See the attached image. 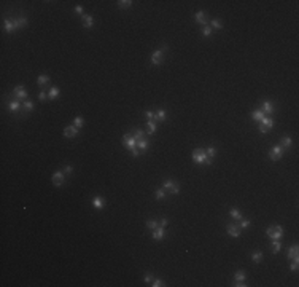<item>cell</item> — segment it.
Wrapping results in <instances>:
<instances>
[{
    "label": "cell",
    "instance_id": "cell-43",
    "mask_svg": "<svg viewBox=\"0 0 299 287\" xmlns=\"http://www.w3.org/2000/svg\"><path fill=\"white\" fill-rule=\"evenodd\" d=\"M145 117H146V118H148V121H150V120H153V118L156 117V113H153V112H150V110H146V112H145Z\"/></svg>",
    "mask_w": 299,
    "mask_h": 287
},
{
    "label": "cell",
    "instance_id": "cell-21",
    "mask_svg": "<svg viewBox=\"0 0 299 287\" xmlns=\"http://www.w3.org/2000/svg\"><path fill=\"white\" fill-rule=\"evenodd\" d=\"M8 109H10V112H18V110L21 109L19 101H11V102H8Z\"/></svg>",
    "mask_w": 299,
    "mask_h": 287
},
{
    "label": "cell",
    "instance_id": "cell-41",
    "mask_svg": "<svg viewBox=\"0 0 299 287\" xmlns=\"http://www.w3.org/2000/svg\"><path fill=\"white\" fill-rule=\"evenodd\" d=\"M202 34H204V37H209V35L212 34V27L205 26V27H204V30H202Z\"/></svg>",
    "mask_w": 299,
    "mask_h": 287
},
{
    "label": "cell",
    "instance_id": "cell-30",
    "mask_svg": "<svg viewBox=\"0 0 299 287\" xmlns=\"http://www.w3.org/2000/svg\"><path fill=\"white\" fill-rule=\"evenodd\" d=\"M83 124H84V121H83V118H81V117H75V118H73V126H75V128L80 129Z\"/></svg>",
    "mask_w": 299,
    "mask_h": 287
},
{
    "label": "cell",
    "instance_id": "cell-39",
    "mask_svg": "<svg viewBox=\"0 0 299 287\" xmlns=\"http://www.w3.org/2000/svg\"><path fill=\"white\" fill-rule=\"evenodd\" d=\"M282 144H283V147H291L293 141H291V137H283L282 139Z\"/></svg>",
    "mask_w": 299,
    "mask_h": 287
},
{
    "label": "cell",
    "instance_id": "cell-35",
    "mask_svg": "<svg viewBox=\"0 0 299 287\" xmlns=\"http://www.w3.org/2000/svg\"><path fill=\"white\" fill-rule=\"evenodd\" d=\"M143 136H145V134H143L142 129H135V132H134V139H135V141H142Z\"/></svg>",
    "mask_w": 299,
    "mask_h": 287
},
{
    "label": "cell",
    "instance_id": "cell-45",
    "mask_svg": "<svg viewBox=\"0 0 299 287\" xmlns=\"http://www.w3.org/2000/svg\"><path fill=\"white\" fill-rule=\"evenodd\" d=\"M72 171H73V168H72V166H65V168H64V174H72Z\"/></svg>",
    "mask_w": 299,
    "mask_h": 287
},
{
    "label": "cell",
    "instance_id": "cell-31",
    "mask_svg": "<svg viewBox=\"0 0 299 287\" xmlns=\"http://www.w3.org/2000/svg\"><path fill=\"white\" fill-rule=\"evenodd\" d=\"M131 5H132L131 0H119V2H118V7L119 8H129Z\"/></svg>",
    "mask_w": 299,
    "mask_h": 287
},
{
    "label": "cell",
    "instance_id": "cell-7",
    "mask_svg": "<svg viewBox=\"0 0 299 287\" xmlns=\"http://www.w3.org/2000/svg\"><path fill=\"white\" fill-rule=\"evenodd\" d=\"M162 61H164V51L162 50H158V51H154L153 54H151V62H153L154 66L162 64Z\"/></svg>",
    "mask_w": 299,
    "mask_h": 287
},
{
    "label": "cell",
    "instance_id": "cell-49",
    "mask_svg": "<svg viewBox=\"0 0 299 287\" xmlns=\"http://www.w3.org/2000/svg\"><path fill=\"white\" fill-rule=\"evenodd\" d=\"M161 226H162V228H164V226L165 225H167V219H162V220H161V223H159Z\"/></svg>",
    "mask_w": 299,
    "mask_h": 287
},
{
    "label": "cell",
    "instance_id": "cell-48",
    "mask_svg": "<svg viewBox=\"0 0 299 287\" xmlns=\"http://www.w3.org/2000/svg\"><path fill=\"white\" fill-rule=\"evenodd\" d=\"M75 11L78 13V15H81V16H83V8H81V7H75Z\"/></svg>",
    "mask_w": 299,
    "mask_h": 287
},
{
    "label": "cell",
    "instance_id": "cell-2",
    "mask_svg": "<svg viewBox=\"0 0 299 287\" xmlns=\"http://www.w3.org/2000/svg\"><path fill=\"white\" fill-rule=\"evenodd\" d=\"M266 233H267V236H269V238H272V239H280L283 236V228L280 225L269 226V228L266 230Z\"/></svg>",
    "mask_w": 299,
    "mask_h": 287
},
{
    "label": "cell",
    "instance_id": "cell-29",
    "mask_svg": "<svg viewBox=\"0 0 299 287\" xmlns=\"http://www.w3.org/2000/svg\"><path fill=\"white\" fill-rule=\"evenodd\" d=\"M234 279L239 281V282H243V281H245V273H243L242 270H239V271L236 273V276H234Z\"/></svg>",
    "mask_w": 299,
    "mask_h": 287
},
{
    "label": "cell",
    "instance_id": "cell-26",
    "mask_svg": "<svg viewBox=\"0 0 299 287\" xmlns=\"http://www.w3.org/2000/svg\"><path fill=\"white\" fill-rule=\"evenodd\" d=\"M251 258H253V262H255V263H259L261 260H263V252L256 251L255 254H251Z\"/></svg>",
    "mask_w": 299,
    "mask_h": 287
},
{
    "label": "cell",
    "instance_id": "cell-27",
    "mask_svg": "<svg viewBox=\"0 0 299 287\" xmlns=\"http://www.w3.org/2000/svg\"><path fill=\"white\" fill-rule=\"evenodd\" d=\"M229 214H231L232 219H236V220H242V214H240V211H237V209H231V211H229Z\"/></svg>",
    "mask_w": 299,
    "mask_h": 287
},
{
    "label": "cell",
    "instance_id": "cell-42",
    "mask_svg": "<svg viewBox=\"0 0 299 287\" xmlns=\"http://www.w3.org/2000/svg\"><path fill=\"white\" fill-rule=\"evenodd\" d=\"M38 99L41 101V102H43V101H46V91H45V90H41V91H40V94H38Z\"/></svg>",
    "mask_w": 299,
    "mask_h": 287
},
{
    "label": "cell",
    "instance_id": "cell-34",
    "mask_svg": "<svg viewBox=\"0 0 299 287\" xmlns=\"http://www.w3.org/2000/svg\"><path fill=\"white\" fill-rule=\"evenodd\" d=\"M22 109H24L26 112H30V110H34V104H32L30 101H26V102L22 104Z\"/></svg>",
    "mask_w": 299,
    "mask_h": 287
},
{
    "label": "cell",
    "instance_id": "cell-22",
    "mask_svg": "<svg viewBox=\"0 0 299 287\" xmlns=\"http://www.w3.org/2000/svg\"><path fill=\"white\" fill-rule=\"evenodd\" d=\"M37 83H38L40 86H46L49 83V77L48 75H40L38 78H37Z\"/></svg>",
    "mask_w": 299,
    "mask_h": 287
},
{
    "label": "cell",
    "instance_id": "cell-36",
    "mask_svg": "<svg viewBox=\"0 0 299 287\" xmlns=\"http://www.w3.org/2000/svg\"><path fill=\"white\" fill-rule=\"evenodd\" d=\"M212 29H223V24H221V21H218V19H213L212 21Z\"/></svg>",
    "mask_w": 299,
    "mask_h": 287
},
{
    "label": "cell",
    "instance_id": "cell-1",
    "mask_svg": "<svg viewBox=\"0 0 299 287\" xmlns=\"http://www.w3.org/2000/svg\"><path fill=\"white\" fill-rule=\"evenodd\" d=\"M123 144H124L126 149H129L132 152V155H134V156H139L140 155L139 149H137V141L134 139V136H124L123 137Z\"/></svg>",
    "mask_w": 299,
    "mask_h": 287
},
{
    "label": "cell",
    "instance_id": "cell-33",
    "mask_svg": "<svg viewBox=\"0 0 299 287\" xmlns=\"http://www.w3.org/2000/svg\"><path fill=\"white\" fill-rule=\"evenodd\" d=\"M205 153H207V156H209V158L213 160V156L217 155V149H215V147H209V149L205 150Z\"/></svg>",
    "mask_w": 299,
    "mask_h": 287
},
{
    "label": "cell",
    "instance_id": "cell-28",
    "mask_svg": "<svg viewBox=\"0 0 299 287\" xmlns=\"http://www.w3.org/2000/svg\"><path fill=\"white\" fill-rule=\"evenodd\" d=\"M280 249H282V244H280V241H278V239H274V243H272V252L277 254V252H280Z\"/></svg>",
    "mask_w": 299,
    "mask_h": 287
},
{
    "label": "cell",
    "instance_id": "cell-23",
    "mask_svg": "<svg viewBox=\"0 0 299 287\" xmlns=\"http://www.w3.org/2000/svg\"><path fill=\"white\" fill-rule=\"evenodd\" d=\"M264 117H266V115L261 112V110H255V112L251 113V118L255 120V121H261V120H263Z\"/></svg>",
    "mask_w": 299,
    "mask_h": 287
},
{
    "label": "cell",
    "instance_id": "cell-6",
    "mask_svg": "<svg viewBox=\"0 0 299 287\" xmlns=\"http://www.w3.org/2000/svg\"><path fill=\"white\" fill-rule=\"evenodd\" d=\"M282 155H283V147H280V145L274 147V149L269 152V158H270V161H277V160H280V158H282Z\"/></svg>",
    "mask_w": 299,
    "mask_h": 287
},
{
    "label": "cell",
    "instance_id": "cell-8",
    "mask_svg": "<svg viewBox=\"0 0 299 287\" xmlns=\"http://www.w3.org/2000/svg\"><path fill=\"white\" fill-rule=\"evenodd\" d=\"M13 94H15L16 101H21V99H26L27 98V91L24 86H16L15 91H13Z\"/></svg>",
    "mask_w": 299,
    "mask_h": 287
},
{
    "label": "cell",
    "instance_id": "cell-15",
    "mask_svg": "<svg viewBox=\"0 0 299 287\" xmlns=\"http://www.w3.org/2000/svg\"><path fill=\"white\" fill-rule=\"evenodd\" d=\"M93 206L96 207V209H104V206H105V201H104V198H100V196H96L94 200H93Z\"/></svg>",
    "mask_w": 299,
    "mask_h": 287
},
{
    "label": "cell",
    "instance_id": "cell-32",
    "mask_svg": "<svg viewBox=\"0 0 299 287\" xmlns=\"http://www.w3.org/2000/svg\"><path fill=\"white\" fill-rule=\"evenodd\" d=\"M156 200H164L165 198V190L164 188H159V190H156Z\"/></svg>",
    "mask_w": 299,
    "mask_h": 287
},
{
    "label": "cell",
    "instance_id": "cell-20",
    "mask_svg": "<svg viewBox=\"0 0 299 287\" xmlns=\"http://www.w3.org/2000/svg\"><path fill=\"white\" fill-rule=\"evenodd\" d=\"M61 94V91H59V88H56V86H53L51 90L48 91V99H56L57 96Z\"/></svg>",
    "mask_w": 299,
    "mask_h": 287
},
{
    "label": "cell",
    "instance_id": "cell-12",
    "mask_svg": "<svg viewBox=\"0 0 299 287\" xmlns=\"http://www.w3.org/2000/svg\"><path fill=\"white\" fill-rule=\"evenodd\" d=\"M81 21H83V26H84L86 29H91V27H93V24H94L93 16H89V15H83V16H81Z\"/></svg>",
    "mask_w": 299,
    "mask_h": 287
},
{
    "label": "cell",
    "instance_id": "cell-46",
    "mask_svg": "<svg viewBox=\"0 0 299 287\" xmlns=\"http://www.w3.org/2000/svg\"><path fill=\"white\" fill-rule=\"evenodd\" d=\"M289 268H291V271H298V260H294V262L291 263V266H289Z\"/></svg>",
    "mask_w": 299,
    "mask_h": 287
},
{
    "label": "cell",
    "instance_id": "cell-40",
    "mask_svg": "<svg viewBox=\"0 0 299 287\" xmlns=\"http://www.w3.org/2000/svg\"><path fill=\"white\" fill-rule=\"evenodd\" d=\"M151 286L153 287H161V286H165V284H164V281H161V279H153Z\"/></svg>",
    "mask_w": 299,
    "mask_h": 287
},
{
    "label": "cell",
    "instance_id": "cell-24",
    "mask_svg": "<svg viewBox=\"0 0 299 287\" xmlns=\"http://www.w3.org/2000/svg\"><path fill=\"white\" fill-rule=\"evenodd\" d=\"M3 24H5V30H7V32H15V30H16L15 22H13V21L5 19V21H3Z\"/></svg>",
    "mask_w": 299,
    "mask_h": 287
},
{
    "label": "cell",
    "instance_id": "cell-16",
    "mask_svg": "<svg viewBox=\"0 0 299 287\" xmlns=\"http://www.w3.org/2000/svg\"><path fill=\"white\" fill-rule=\"evenodd\" d=\"M263 113H267V115H270V113H274V107H272V104L269 102V101H264L263 102V110H261Z\"/></svg>",
    "mask_w": 299,
    "mask_h": 287
},
{
    "label": "cell",
    "instance_id": "cell-17",
    "mask_svg": "<svg viewBox=\"0 0 299 287\" xmlns=\"http://www.w3.org/2000/svg\"><path fill=\"white\" fill-rule=\"evenodd\" d=\"M13 22H15V27H16V29H22V27L27 26V19H26L24 16H22V18H18V19H15Z\"/></svg>",
    "mask_w": 299,
    "mask_h": 287
},
{
    "label": "cell",
    "instance_id": "cell-5",
    "mask_svg": "<svg viewBox=\"0 0 299 287\" xmlns=\"http://www.w3.org/2000/svg\"><path fill=\"white\" fill-rule=\"evenodd\" d=\"M274 126V121H272V118H269V117H264L263 120L259 121V132H267L270 128Z\"/></svg>",
    "mask_w": 299,
    "mask_h": 287
},
{
    "label": "cell",
    "instance_id": "cell-38",
    "mask_svg": "<svg viewBox=\"0 0 299 287\" xmlns=\"http://www.w3.org/2000/svg\"><path fill=\"white\" fill-rule=\"evenodd\" d=\"M156 120H159V121H164V120H165V112H164V110H159V112L158 113H156V117H154Z\"/></svg>",
    "mask_w": 299,
    "mask_h": 287
},
{
    "label": "cell",
    "instance_id": "cell-19",
    "mask_svg": "<svg viewBox=\"0 0 299 287\" xmlns=\"http://www.w3.org/2000/svg\"><path fill=\"white\" fill-rule=\"evenodd\" d=\"M137 149H139L140 153H142V152H145L146 149H148V141H145V139H142V141H137Z\"/></svg>",
    "mask_w": 299,
    "mask_h": 287
},
{
    "label": "cell",
    "instance_id": "cell-11",
    "mask_svg": "<svg viewBox=\"0 0 299 287\" xmlns=\"http://www.w3.org/2000/svg\"><path fill=\"white\" fill-rule=\"evenodd\" d=\"M288 258H289V260H298V258H299V249H298V246H293V247L288 249Z\"/></svg>",
    "mask_w": 299,
    "mask_h": 287
},
{
    "label": "cell",
    "instance_id": "cell-18",
    "mask_svg": "<svg viewBox=\"0 0 299 287\" xmlns=\"http://www.w3.org/2000/svg\"><path fill=\"white\" fill-rule=\"evenodd\" d=\"M196 21L199 22V24H207V18H205V13L204 11H197L196 13Z\"/></svg>",
    "mask_w": 299,
    "mask_h": 287
},
{
    "label": "cell",
    "instance_id": "cell-37",
    "mask_svg": "<svg viewBox=\"0 0 299 287\" xmlns=\"http://www.w3.org/2000/svg\"><path fill=\"white\" fill-rule=\"evenodd\" d=\"M146 228H150V230L158 228V222L156 220H146Z\"/></svg>",
    "mask_w": 299,
    "mask_h": 287
},
{
    "label": "cell",
    "instance_id": "cell-10",
    "mask_svg": "<svg viewBox=\"0 0 299 287\" xmlns=\"http://www.w3.org/2000/svg\"><path fill=\"white\" fill-rule=\"evenodd\" d=\"M153 231H154V233H153V239H156V241H161V239L165 238V231H164L162 226H158V228H154Z\"/></svg>",
    "mask_w": 299,
    "mask_h": 287
},
{
    "label": "cell",
    "instance_id": "cell-25",
    "mask_svg": "<svg viewBox=\"0 0 299 287\" xmlns=\"http://www.w3.org/2000/svg\"><path fill=\"white\" fill-rule=\"evenodd\" d=\"M146 132L148 134H154L156 132V123L153 121V120H150V121L146 123Z\"/></svg>",
    "mask_w": 299,
    "mask_h": 287
},
{
    "label": "cell",
    "instance_id": "cell-13",
    "mask_svg": "<svg viewBox=\"0 0 299 287\" xmlns=\"http://www.w3.org/2000/svg\"><path fill=\"white\" fill-rule=\"evenodd\" d=\"M76 134H78V128H75V126H67L64 129V136L65 137H75Z\"/></svg>",
    "mask_w": 299,
    "mask_h": 287
},
{
    "label": "cell",
    "instance_id": "cell-4",
    "mask_svg": "<svg viewBox=\"0 0 299 287\" xmlns=\"http://www.w3.org/2000/svg\"><path fill=\"white\" fill-rule=\"evenodd\" d=\"M164 190H165V192H169L170 195H178V192H180L178 183L173 182V180H165V182H164Z\"/></svg>",
    "mask_w": 299,
    "mask_h": 287
},
{
    "label": "cell",
    "instance_id": "cell-50",
    "mask_svg": "<svg viewBox=\"0 0 299 287\" xmlns=\"http://www.w3.org/2000/svg\"><path fill=\"white\" fill-rule=\"evenodd\" d=\"M234 286H236V287H243L245 284H243V282H239V281H236V282H234Z\"/></svg>",
    "mask_w": 299,
    "mask_h": 287
},
{
    "label": "cell",
    "instance_id": "cell-14",
    "mask_svg": "<svg viewBox=\"0 0 299 287\" xmlns=\"http://www.w3.org/2000/svg\"><path fill=\"white\" fill-rule=\"evenodd\" d=\"M228 233H229V236H232V238H239V236H240V231H239L237 225H229L228 226Z\"/></svg>",
    "mask_w": 299,
    "mask_h": 287
},
{
    "label": "cell",
    "instance_id": "cell-47",
    "mask_svg": "<svg viewBox=\"0 0 299 287\" xmlns=\"http://www.w3.org/2000/svg\"><path fill=\"white\" fill-rule=\"evenodd\" d=\"M143 279H145V282H153V279H154V277L151 276V274H145V277H143Z\"/></svg>",
    "mask_w": 299,
    "mask_h": 287
},
{
    "label": "cell",
    "instance_id": "cell-3",
    "mask_svg": "<svg viewBox=\"0 0 299 287\" xmlns=\"http://www.w3.org/2000/svg\"><path fill=\"white\" fill-rule=\"evenodd\" d=\"M209 158L205 153L204 149H196L194 152H192V160H194V163H199V164H205V160Z\"/></svg>",
    "mask_w": 299,
    "mask_h": 287
},
{
    "label": "cell",
    "instance_id": "cell-44",
    "mask_svg": "<svg viewBox=\"0 0 299 287\" xmlns=\"http://www.w3.org/2000/svg\"><path fill=\"white\" fill-rule=\"evenodd\" d=\"M240 226H242V228H247V226H250V220L243 219V220L240 222Z\"/></svg>",
    "mask_w": 299,
    "mask_h": 287
},
{
    "label": "cell",
    "instance_id": "cell-9",
    "mask_svg": "<svg viewBox=\"0 0 299 287\" xmlns=\"http://www.w3.org/2000/svg\"><path fill=\"white\" fill-rule=\"evenodd\" d=\"M53 183L56 185V187H61V185L64 183V172H61V171L54 172L53 174Z\"/></svg>",
    "mask_w": 299,
    "mask_h": 287
}]
</instances>
